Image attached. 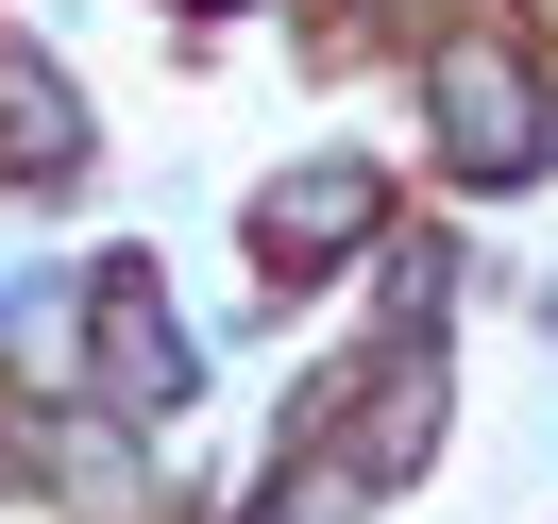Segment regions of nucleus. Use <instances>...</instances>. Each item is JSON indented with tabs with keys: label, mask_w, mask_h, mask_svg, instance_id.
<instances>
[{
	"label": "nucleus",
	"mask_w": 558,
	"mask_h": 524,
	"mask_svg": "<svg viewBox=\"0 0 558 524\" xmlns=\"http://www.w3.org/2000/svg\"><path fill=\"white\" fill-rule=\"evenodd\" d=\"M440 119H457V170H542V85L508 51H440Z\"/></svg>",
	"instance_id": "1"
},
{
	"label": "nucleus",
	"mask_w": 558,
	"mask_h": 524,
	"mask_svg": "<svg viewBox=\"0 0 558 524\" xmlns=\"http://www.w3.org/2000/svg\"><path fill=\"white\" fill-rule=\"evenodd\" d=\"M102 389L119 406H186V339H170V305H153L136 271L102 288Z\"/></svg>",
	"instance_id": "3"
},
{
	"label": "nucleus",
	"mask_w": 558,
	"mask_h": 524,
	"mask_svg": "<svg viewBox=\"0 0 558 524\" xmlns=\"http://www.w3.org/2000/svg\"><path fill=\"white\" fill-rule=\"evenodd\" d=\"M339 237H373V170H288L271 204H254V254H271V271H305V254H339Z\"/></svg>",
	"instance_id": "2"
},
{
	"label": "nucleus",
	"mask_w": 558,
	"mask_h": 524,
	"mask_svg": "<svg viewBox=\"0 0 558 524\" xmlns=\"http://www.w3.org/2000/svg\"><path fill=\"white\" fill-rule=\"evenodd\" d=\"M271 524H355V474H288V490H271Z\"/></svg>",
	"instance_id": "4"
}]
</instances>
